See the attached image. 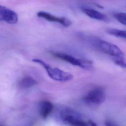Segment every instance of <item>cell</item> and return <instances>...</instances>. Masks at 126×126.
Returning <instances> with one entry per match:
<instances>
[{
	"instance_id": "obj_6",
	"label": "cell",
	"mask_w": 126,
	"mask_h": 126,
	"mask_svg": "<svg viewBox=\"0 0 126 126\" xmlns=\"http://www.w3.org/2000/svg\"><path fill=\"white\" fill-rule=\"evenodd\" d=\"M18 20L17 14L13 10L4 6L0 5V21L10 24H15Z\"/></svg>"
},
{
	"instance_id": "obj_16",
	"label": "cell",
	"mask_w": 126,
	"mask_h": 126,
	"mask_svg": "<svg viewBox=\"0 0 126 126\" xmlns=\"http://www.w3.org/2000/svg\"></svg>"
},
{
	"instance_id": "obj_1",
	"label": "cell",
	"mask_w": 126,
	"mask_h": 126,
	"mask_svg": "<svg viewBox=\"0 0 126 126\" xmlns=\"http://www.w3.org/2000/svg\"><path fill=\"white\" fill-rule=\"evenodd\" d=\"M60 118L66 126H89L83 119L81 115L69 108L63 109L59 113Z\"/></svg>"
},
{
	"instance_id": "obj_2",
	"label": "cell",
	"mask_w": 126,
	"mask_h": 126,
	"mask_svg": "<svg viewBox=\"0 0 126 126\" xmlns=\"http://www.w3.org/2000/svg\"><path fill=\"white\" fill-rule=\"evenodd\" d=\"M32 61L42 65L45 69L48 76L53 80L60 82H67L73 78V76L72 74L57 67L53 68L47 63L40 59H33Z\"/></svg>"
},
{
	"instance_id": "obj_8",
	"label": "cell",
	"mask_w": 126,
	"mask_h": 126,
	"mask_svg": "<svg viewBox=\"0 0 126 126\" xmlns=\"http://www.w3.org/2000/svg\"><path fill=\"white\" fill-rule=\"evenodd\" d=\"M54 108L53 103L48 100H43L40 102L39 113L43 119H46L52 112Z\"/></svg>"
},
{
	"instance_id": "obj_3",
	"label": "cell",
	"mask_w": 126,
	"mask_h": 126,
	"mask_svg": "<svg viewBox=\"0 0 126 126\" xmlns=\"http://www.w3.org/2000/svg\"><path fill=\"white\" fill-rule=\"evenodd\" d=\"M96 44L101 52L112 57L113 59H125L123 51L116 45L103 40H98Z\"/></svg>"
},
{
	"instance_id": "obj_7",
	"label": "cell",
	"mask_w": 126,
	"mask_h": 126,
	"mask_svg": "<svg viewBox=\"0 0 126 126\" xmlns=\"http://www.w3.org/2000/svg\"><path fill=\"white\" fill-rule=\"evenodd\" d=\"M37 15L38 17L42 18L48 21L59 23L65 27H68L71 24L70 20L66 17H57L45 11H39L37 12Z\"/></svg>"
},
{
	"instance_id": "obj_9",
	"label": "cell",
	"mask_w": 126,
	"mask_h": 126,
	"mask_svg": "<svg viewBox=\"0 0 126 126\" xmlns=\"http://www.w3.org/2000/svg\"><path fill=\"white\" fill-rule=\"evenodd\" d=\"M82 10L86 15L92 19L103 21H105L108 20L106 15L94 9L83 7Z\"/></svg>"
},
{
	"instance_id": "obj_12",
	"label": "cell",
	"mask_w": 126,
	"mask_h": 126,
	"mask_svg": "<svg viewBox=\"0 0 126 126\" xmlns=\"http://www.w3.org/2000/svg\"><path fill=\"white\" fill-rule=\"evenodd\" d=\"M114 18L122 24L126 26V12H116L114 13Z\"/></svg>"
},
{
	"instance_id": "obj_5",
	"label": "cell",
	"mask_w": 126,
	"mask_h": 126,
	"mask_svg": "<svg viewBox=\"0 0 126 126\" xmlns=\"http://www.w3.org/2000/svg\"><path fill=\"white\" fill-rule=\"evenodd\" d=\"M51 54L54 57L65 61L74 66H77L85 69H89L92 66V63L87 60L77 59L71 55L63 53L52 52Z\"/></svg>"
},
{
	"instance_id": "obj_4",
	"label": "cell",
	"mask_w": 126,
	"mask_h": 126,
	"mask_svg": "<svg viewBox=\"0 0 126 126\" xmlns=\"http://www.w3.org/2000/svg\"><path fill=\"white\" fill-rule=\"evenodd\" d=\"M105 99V92L102 87H96L83 97V101L89 104L98 105L104 102Z\"/></svg>"
},
{
	"instance_id": "obj_15",
	"label": "cell",
	"mask_w": 126,
	"mask_h": 126,
	"mask_svg": "<svg viewBox=\"0 0 126 126\" xmlns=\"http://www.w3.org/2000/svg\"><path fill=\"white\" fill-rule=\"evenodd\" d=\"M88 124H89V126H97V125L95 123H94V122H93L92 121H91V120H90L89 121Z\"/></svg>"
},
{
	"instance_id": "obj_13",
	"label": "cell",
	"mask_w": 126,
	"mask_h": 126,
	"mask_svg": "<svg viewBox=\"0 0 126 126\" xmlns=\"http://www.w3.org/2000/svg\"><path fill=\"white\" fill-rule=\"evenodd\" d=\"M113 61L115 64L117 65L124 68H126V61L125 59H113Z\"/></svg>"
},
{
	"instance_id": "obj_10",
	"label": "cell",
	"mask_w": 126,
	"mask_h": 126,
	"mask_svg": "<svg viewBox=\"0 0 126 126\" xmlns=\"http://www.w3.org/2000/svg\"><path fill=\"white\" fill-rule=\"evenodd\" d=\"M37 84L36 81L32 77L27 76L23 77L19 82L18 86L22 89L30 88Z\"/></svg>"
},
{
	"instance_id": "obj_11",
	"label": "cell",
	"mask_w": 126,
	"mask_h": 126,
	"mask_svg": "<svg viewBox=\"0 0 126 126\" xmlns=\"http://www.w3.org/2000/svg\"><path fill=\"white\" fill-rule=\"evenodd\" d=\"M106 32L111 35L126 39V31L114 28H108L107 29Z\"/></svg>"
},
{
	"instance_id": "obj_14",
	"label": "cell",
	"mask_w": 126,
	"mask_h": 126,
	"mask_svg": "<svg viewBox=\"0 0 126 126\" xmlns=\"http://www.w3.org/2000/svg\"><path fill=\"white\" fill-rule=\"evenodd\" d=\"M105 126H119L115 122H114L112 121H110V120H107V121H105Z\"/></svg>"
}]
</instances>
